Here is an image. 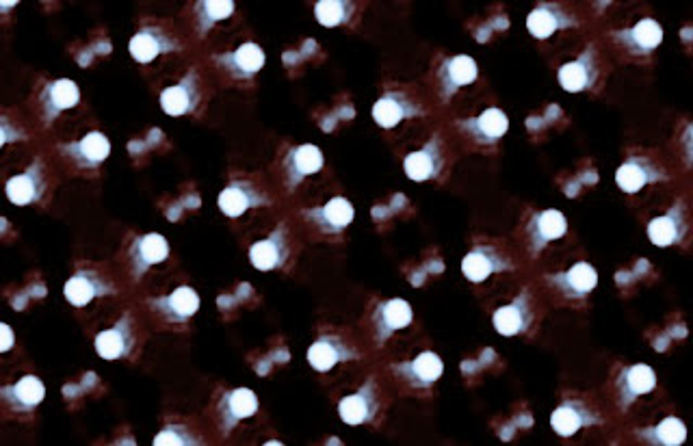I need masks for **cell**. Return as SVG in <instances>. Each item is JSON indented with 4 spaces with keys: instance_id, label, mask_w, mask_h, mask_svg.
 <instances>
[{
    "instance_id": "obj_31",
    "label": "cell",
    "mask_w": 693,
    "mask_h": 446,
    "mask_svg": "<svg viewBox=\"0 0 693 446\" xmlns=\"http://www.w3.org/2000/svg\"><path fill=\"white\" fill-rule=\"evenodd\" d=\"M531 321H533V310H531L529 293H522L509 306H501L492 317L496 332H499L501 336H516V334L527 332Z\"/></svg>"
},
{
    "instance_id": "obj_10",
    "label": "cell",
    "mask_w": 693,
    "mask_h": 446,
    "mask_svg": "<svg viewBox=\"0 0 693 446\" xmlns=\"http://www.w3.org/2000/svg\"><path fill=\"white\" fill-rule=\"evenodd\" d=\"M477 63L473 57L457 55L444 59L438 70V89L442 100H449L457 91L477 81Z\"/></svg>"
},
{
    "instance_id": "obj_3",
    "label": "cell",
    "mask_w": 693,
    "mask_h": 446,
    "mask_svg": "<svg viewBox=\"0 0 693 446\" xmlns=\"http://www.w3.org/2000/svg\"><path fill=\"white\" fill-rule=\"evenodd\" d=\"M59 152L81 169H94L109 159L111 141L104 133L94 130V133L83 135V139L63 143V146H59Z\"/></svg>"
},
{
    "instance_id": "obj_28",
    "label": "cell",
    "mask_w": 693,
    "mask_h": 446,
    "mask_svg": "<svg viewBox=\"0 0 693 446\" xmlns=\"http://www.w3.org/2000/svg\"><path fill=\"white\" fill-rule=\"evenodd\" d=\"M460 128L473 141L483 143V146H492V143L503 139V135L507 133L509 120L501 109L492 107L483 111L479 117H473V120L460 122Z\"/></svg>"
},
{
    "instance_id": "obj_19",
    "label": "cell",
    "mask_w": 693,
    "mask_h": 446,
    "mask_svg": "<svg viewBox=\"0 0 693 446\" xmlns=\"http://www.w3.org/2000/svg\"><path fill=\"white\" fill-rule=\"evenodd\" d=\"M78 100H81V91H78V85L70 81V78H59V81L48 83L42 96H39V109H42L44 122H55L59 113L74 109Z\"/></svg>"
},
{
    "instance_id": "obj_9",
    "label": "cell",
    "mask_w": 693,
    "mask_h": 446,
    "mask_svg": "<svg viewBox=\"0 0 693 446\" xmlns=\"http://www.w3.org/2000/svg\"><path fill=\"white\" fill-rule=\"evenodd\" d=\"M512 262L505 254L492 245H479L464 256L462 260V273L466 275L468 282H486L492 273L496 271H509Z\"/></svg>"
},
{
    "instance_id": "obj_15",
    "label": "cell",
    "mask_w": 693,
    "mask_h": 446,
    "mask_svg": "<svg viewBox=\"0 0 693 446\" xmlns=\"http://www.w3.org/2000/svg\"><path fill=\"white\" fill-rule=\"evenodd\" d=\"M414 115H423L421 104L412 100L408 94H403V91H388L373 107V120L382 128H395Z\"/></svg>"
},
{
    "instance_id": "obj_20",
    "label": "cell",
    "mask_w": 693,
    "mask_h": 446,
    "mask_svg": "<svg viewBox=\"0 0 693 446\" xmlns=\"http://www.w3.org/2000/svg\"><path fill=\"white\" fill-rule=\"evenodd\" d=\"M200 102V85H198V72L191 70L178 85H172L161 91V109L172 115L180 117L193 113L198 109Z\"/></svg>"
},
{
    "instance_id": "obj_30",
    "label": "cell",
    "mask_w": 693,
    "mask_h": 446,
    "mask_svg": "<svg viewBox=\"0 0 693 446\" xmlns=\"http://www.w3.org/2000/svg\"><path fill=\"white\" fill-rule=\"evenodd\" d=\"M655 388H657V375L648 364L626 366L618 377L620 405L622 408H629L635 399L648 395V392H652Z\"/></svg>"
},
{
    "instance_id": "obj_1",
    "label": "cell",
    "mask_w": 693,
    "mask_h": 446,
    "mask_svg": "<svg viewBox=\"0 0 693 446\" xmlns=\"http://www.w3.org/2000/svg\"><path fill=\"white\" fill-rule=\"evenodd\" d=\"M358 356V349L349 345L345 338L336 334H323L308 349V364L319 373H328L336 364L351 362Z\"/></svg>"
},
{
    "instance_id": "obj_14",
    "label": "cell",
    "mask_w": 693,
    "mask_h": 446,
    "mask_svg": "<svg viewBox=\"0 0 693 446\" xmlns=\"http://www.w3.org/2000/svg\"><path fill=\"white\" fill-rule=\"evenodd\" d=\"M379 408V392L375 379H369L358 392L345 397L338 403V414H341V421L347 425H364L371 423Z\"/></svg>"
},
{
    "instance_id": "obj_24",
    "label": "cell",
    "mask_w": 693,
    "mask_h": 446,
    "mask_svg": "<svg viewBox=\"0 0 693 446\" xmlns=\"http://www.w3.org/2000/svg\"><path fill=\"white\" fill-rule=\"evenodd\" d=\"M286 258H289V236H286L284 226L250 247V260L258 271L280 269Z\"/></svg>"
},
{
    "instance_id": "obj_23",
    "label": "cell",
    "mask_w": 693,
    "mask_h": 446,
    "mask_svg": "<svg viewBox=\"0 0 693 446\" xmlns=\"http://www.w3.org/2000/svg\"><path fill=\"white\" fill-rule=\"evenodd\" d=\"M7 198L11 204L16 206H29L33 202L42 200V195L46 191V178H44V167L42 161L31 163V167L26 169L24 174L13 176L7 182Z\"/></svg>"
},
{
    "instance_id": "obj_32",
    "label": "cell",
    "mask_w": 693,
    "mask_h": 446,
    "mask_svg": "<svg viewBox=\"0 0 693 446\" xmlns=\"http://www.w3.org/2000/svg\"><path fill=\"white\" fill-rule=\"evenodd\" d=\"M44 395H46V388L42 384V379L35 375H24L16 384L3 386V390H0V397H3V401L9 405V408L16 412L35 410L37 405L44 401Z\"/></svg>"
},
{
    "instance_id": "obj_17",
    "label": "cell",
    "mask_w": 693,
    "mask_h": 446,
    "mask_svg": "<svg viewBox=\"0 0 693 446\" xmlns=\"http://www.w3.org/2000/svg\"><path fill=\"white\" fill-rule=\"evenodd\" d=\"M596 78H598V63H596L594 46L587 48L579 59L561 65L557 72V81L561 89L570 91V94H579V91L594 87Z\"/></svg>"
},
{
    "instance_id": "obj_8",
    "label": "cell",
    "mask_w": 693,
    "mask_h": 446,
    "mask_svg": "<svg viewBox=\"0 0 693 446\" xmlns=\"http://www.w3.org/2000/svg\"><path fill=\"white\" fill-rule=\"evenodd\" d=\"M412 319V306L405 299L382 301L373 312V334L377 345H384L392 334L405 330V327L412 323Z\"/></svg>"
},
{
    "instance_id": "obj_38",
    "label": "cell",
    "mask_w": 693,
    "mask_h": 446,
    "mask_svg": "<svg viewBox=\"0 0 693 446\" xmlns=\"http://www.w3.org/2000/svg\"><path fill=\"white\" fill-rule=\"evenodd\" d=\"M353 9H356V5L347 3V0H319L315 5V18L319 20V24L332 29V26L349 22Z\"/></svg>"
},
{
    "instance_id": "obj_39",
    "label": "cell",
    "mask_w": 693,
    "mask_h": 446,
    "mask_svg": "<svg viewBox=\"0 0 693 446\" xmlns=\"http://www.w3.org/2000/svg\"><path fill=\"white\" fill-rule=\"evenodd\" d=\"M152 442L159 444V446H172V444L174 446H189V444H200L202 440L195 438L191 434V429L185 425H165L159 431V436H156Z\"/></svg>"
},
{
    "instance_id": "obj_37",
    "label": "cell",
    "mask_w": 693,
    "mask_h": 446,
    "mask_svg": "<svg viewBox=\"0 0 693 446\" xmlns=\"http://www.w3.org/2000/svg\"><path fill=\"white\" fill-rule=\"evenodd\" d=\"M642 436H644L650 444L678 446V444H683V442H685V438H687V429H685V425H683L681 418L668 416V418H663V421H661L657 427L642 431Z\"/></svg>"
},
{
    "instance_id": "obj_16",
    "label": "cell",
    "mask_w": 693,
    "mask_h": 446,
    "mask_svg": "<svg viewBox=\"0 0 693 446\" xmlns=\"http://www.w3.org/2000/svg\"><path fill=\"white\" fill-rule=\"evenodd\" d=\"M665 178H668V174H665L659 165L646 159V156H631V159L624 161L616 172L618 187L629 195L639 193L644 187H648L650 182Z\"/></svg>"
},
{
    "instance_id": "obj_36",
    "label": "cell",
    "mask_w": 693,
    "mask_h": 446,
    "mask_svg": "<svg viewBox=\"0 0 693 446\" xmlns=\"http://www.w3.org/2000/svg\"><path fill=\"white\" fill-rule=\"evenodd\" d=\"M234 13L232 0H202L195 5V26L198 33L206 35L221 20H228Z\"/></svg>"
},
{
    "instance_id": "obj_35",
    "label": "cell",
    "mask_w": 693,
    "mask_h": 446,
    "mask_svg": "<svg viewBox=\"0 0 693 446\" xmlns=\"http://www.w3.org/2000/svg\"><path fill=\"white\" fill-rule=\"evenodd\" d=\"M613 37L629 48V52H633V55H650V52L659 48V44L663 42V29L659 22H655L652 18H644L642 22H637L633 29L620 31Z\"/></svg>"
},
{
    "instance_id": "obj_26",
    "label": "cell",
    "mask_w": 693,
    "mask_h": 446,
    "mask_svg": "<svg viewBox=\"0 0 693 446\" xmlns=\"http://www.w3.org/2000/svg\"><path fill=\"white\" fill-rule=\"evenodd\" d=\"M353 215H356L353 204L345 198H332L328 204L312 208V211L304 213V217L310 223H315V226L325 234H338L345 228H349Z\"/></svg>"
},
{
    "instance_id": "obj_18",
    "label": "cell",
    "mask_w": 693,
    "mask_h": 446,
    "mask_svg": "<svg viewBox=\"0 0 693 446\" xmlns=\"http://www.w3.org/2000/svg\"><path fill=\"white\" fill-rule=\"evenodd\" d=\"M180 46L174 37H169L165 31L156 29V26H143L135 33V37L130 39L128 50L130 57L137 63H152L156 57L165 55V52H176Z\"/></svg>"
},
{
    "instance_id": "obj_6",
    "label": "cell",
    "mask_w": 693,
    "mask_h": 446,
    "mask_svg": "<svg viewBox=\"0 0 693 446\" xmlns=\"http://www.w3.org/2000/svg\"><path fill=\"white\" fill-rule=\"evenodd\" d=\"M150 308L167 323H185L200 310V295L191 286H178L165 297L150 299Z\"/></svg>"
},
{
    "instance_id": "obj_11",
    "label": "cell",
    "mask_w": 693,
    "mask_h": 446,
    "mask_svg": "<svg viewBox=\"0 0 693 446\" xmlns=\"http://www.w3.org/2000/svg\"><path fill=\"white\" fill-rule=\"evenodd\" d=\"M258 412V397L250 388H234L221 397L217 405V418L219 427L224 429V434L232 427H237L245 418H252Z\"/></svg>"
},
{
    "instance_id": "obj_40",
    "label": "cell",
    "mask_w": 693,
    "mask_h": 446,
    "mask_svg": "<svg viewBox=\"0 0 693 446\" xmlns=\"http://www.w3.org/2000/svg\"><path fill=\"white\" fill-rule=\"evenodd\" d=\"M0 334H3V343H0V351L7 353L13 347V332L7 323L0 325Z\"/></svg>"
},
{
    "instance_id": "obj_33",
    "label": "cell",
    "mask_w": 693,
    "mask_h": 446,
    "mask_svg": "<svg viewBox=\"0 0 693 446\" xmlns=\"http://www.w3.org/2000/svg\"><path fill=\"white\" fill-rule=\"evenodd\" d=\"M553 284L559 288L561 295L570 299H581L590 295L598 284V273L590 265V262H577L568 271L557 273L551 278Z\"/></svg>"
},
{
    "instance_id": "obj_4",
    "label": "cell",
    "mask_w": 693,
    "mask_h": 446,
    "mask_svg": "<svg viewBox=\"0 0 693 446\" xmlns=\"http://www.w3.org/2000/svg\"><path fill=\"white\" fill-rule=\"evenodd\" d=\"M219 211L230 219H237L243 213L250 211V208L267 206L269 200L263 189H258L256 185L247 180H232L230 185L219 193Z\"/></svg>"
},
{
    "instance_id": "obj_27",
    "label": "cell",
    "mask_w": 693,
    "mask_h": 446,
    "mask_svg": "<svg viewBox=\"0 0 693 446\" xmlns=\"http://www.w3.org/2000/svg\"><path fill=\"white\" fill-rule=\"evenodd\" d=\"M600 421H603V418L596 416L581 401L561 403L559 408L551 414V427L555 429V434L561 438H570V436L577 434L581 427L598 425Z\"/></svg>"
},
{
    "instance_id": "obj_34",
    "label": "cell",
    "mask_w": 693,
    "mask_h": 446,
    "mask_svg": "<svg viewBox=\"0 0 693 446\" xmlns=\"http://www.w3.org/2000/svg\"><path fill=\"white\" fill-rule=\"evenodd\" d=\"M577 24L570 13H566L559 5H540L535 7L527 18V29L535 39H548L561 29Z\"/></svg>"
},
{
    "instance_id": "obj_22",
    "label": "cell",
    "mask_w": 693,
    "mask_h": 446,
    "mask_svg": "<svg viewBox=\"0 0 693 446\" xmlns=\"http://www.w3.org/2000/svg\"><path fill=\"white\" fill-rule=\"evenodd\" d=\"M215 63L232 78H252L265 68V50L258 44L247 42L237 50L226 52V55H217Z\"/></svg>"
},
{
    "instance_id": "obj_29",
    "label": "cell",
    "mask_w": 693,
    "mask_h": 446,
    "mask_svg": "<svg viewBox=\"0 0 693 446\" xmlns=\"http://www.w3.org/2000/svg\"><path fill=\"white\" fill-rule=\"evenodd\" d=\"M687 232V219H685V206L678 202L672 206L670 213L661 217H655L648 223V239L657 247H670L683 241Z\"/></svg>"
},
{
    "instance_id": "obj_13",
    "label": "cell",
    "mask_w": 693,
    "mask_h": 446,
    "mask_svg": "<svg viewBox=\"0 0 693 446\" xmlns=\"http://www.w3.org/2000/svg\"><path fill=\"white\" fill-rule=\"evenodd\" d=\"M392 371H395L403 379V382L412 388H429V386H434L442 377L444 364H442L438 353L423 351V353H418V356L410 362L392 366Z\"/></svg>"
},
{
    "instance_id": "obj_12",
    "label": "cell",
    "mask_w": 693,
    "mask_h": 446,
    "mask_svg": "<svg viewBox=\"0 0 693 446\" xmlns=\"http://www.w3.org/2000/svg\"><path fill=\"white\" fill-rule=\"evenodd\" d=\"M442 167H444V154H442V141L438 135L431 141H427L421 150L410 152L403 161L405 176L414 182L438 178Z\"/></svg>"
},
{
    "instance_id": "obj_5",
    "label": "cell",
    "mask_w": 693,
    "mask_h": 446,
    "mask_svg": "<svg viewBox=\"0 0 693 446\" xmlns=\"http://www.w3.org/2000/svg\"><path fill=\"white\" fill-rule=\"evenodd\" d=\"M323 163H325L323 152L317 146H312V143H304V146L291 148L289 154H286L284 163H282L286 187H289V191H293L295 187L302 185L308 176L319 174Z\"/></svg>"
},
{
    "instance_id": "obj_25",
    "label": "cell",
    "mask_w": 693,
    "mask_h": 446,
    "mask_svg": "<svg viewBox=\"0 0 693 446\" xmlns=\"http://www.w3.org/2000/svg\"><path fill=\"white\" fill-rule=\"evenodd\" d=\"M566 232H568V221L559 211L535 213L527 226V239H529L531 252L533 254L542 252L548 243L561 239Z\"/></svg>"
},
{
    "instance_id": "obj_21",
    "label": "cell",
    "mask_w": 693,
    "mask_h": 446,
    "mask_svg": "<svg viewBox=\"0 0 693 446\" xmlns=\"http://www.w3.org/2000/svg\"><path fill=\"white\" fill-rule=\"evenodd\" d=\"M96 351L102 360L115 362L128 358L130 351L135 347V332L130 317H124L117 321L111 330H104L96 336Z\"/></svg>"
},
{
    "instance_id": "obj_2",
    "label": "cell",
    "mask_w": 693,
    "mask_h": 446,
    "mask_svg": "<svg viewBox=\"0 0 693 446\" xmlns=\"http://www.w3.org/2000/svg\"><path fill=\"white\" fill-rule=\"evenodd\" d=\"M167 256H169V243L163 234L150 232V234L137 236L128 249L130 273H133L135 280H139L146 275L148 269L165 262Z\"/></svg>"
},
{
    "instance_id": "obj_41",
    "label": "cell",
    "mask_w": 693,
    "mask_h": 446,
    "mask_svg": "<svg viewBox=\"0 0 693 446\" xmlns=\"http://www.w3.org/2000/svg\"><path fill=\"white\" fill-rule=\"evenodd\" d=\"M13 5H18V3H3V9H9V7H13Z\"/></svg>"
},
{
    "instance_id": "obj_7",
    "label": "cell",
    "mask_w": 693,
    "mask_h": 446,
    "mask_svg": "<svg viewBox=\"0 0 693 446\" xmlns=\"http://www.w3.org/2000/svg\"><path fill=\"white\" fill-rule=\"evenodd\" d=\"M63 295L74 308H85L98 297L113 295V284L107 278H102L98 271L81 269L76 271L68 282H65Z\"/></svg>"
}]
</instances>
